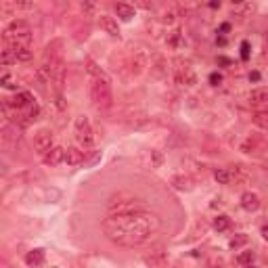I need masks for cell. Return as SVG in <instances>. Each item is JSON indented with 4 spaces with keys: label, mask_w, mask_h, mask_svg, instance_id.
<instances>
[{
    "label": "cell",
    "mask_w": 268,
    "mask_h": 268,
    "mask_svg": "<svg viewBox=\"0 0 268 268\" xmlns=\"http://www.w3.org/2000/svg\"><path fill=\"white\" fill-rule=\"evenodd\" d=\"M145 264L149 268H168V254L162 250H155L149 256H145Z\"/></svg>",
    "instance_id": "obj_9"
},
{
    "label": "cell",
    "mask_w": 268,
    "mask_h": 268,
    "mask_svg": "<svg viewBox=\"0 0 268 268\" xmlns=\"http://www.w3.org/2000/svg\"><path fill=\"white\" fill-rule=\"evenodd\" d=\"M53 143H55V137L49 128H40L34 134V149H36L38 155H42V158L53 149Z\"/></svg>",
    "instance_id": "obj_6"
},
{
    "label": "cell",
    "mask_w": 268,
    "mask_h": 268,
    "mask_svg": "<svg viewBox=\"0 0 268 268\" xmlns=\"http://www.w3.org/2000/svg\"><path fill=\"white\" fill-rule=\"evenodd\" d=\"M210 82H212V86H220V84H222V74L214 72V74L210 76Z\"/></svg>",
    "instance_id": "obj_28"
},
{
    "label": "cell",
    "mask_w": 268,
    "mask_h": 268,
    "mask_svg": "<svg viewBox=\"0 0 268 268\" xmlns=\"http://www.w3.org/2000/svg\"><path fill=\"white\" fill-rule=\"evenodd\" d=\"M3 86H5V88H17L15 80H13L9 74H5V76H3Z\"/></svg>",
    "instance_id": "obj_27"
},
{
    "label": "cell",
    "mask_w": 268,
    "mask_h": 268,
    "mask_svg": "<svg viewBox=\"0 0 268 268\" xmlns=\"http://www.w3.org/2000/svg\"><path fill=\"white\" fill-rule=\"evenodd\" d=\"M250 80H260V74H258V72H254V74H250Z\"/></svg>",
    "instance_id": "obj_32"
},
{
    "label": "cell",
    "mask_w": 268,
    "mask_h": 268,
    "mask_svg": "<svg viewBox=\"0 0 268 268\" xmlns=\"http://www.w3.org/2000/svg\"><path fill=\"white\" fill-rule=\"evenodd\" d=\"M82 11H95V5H91V3H82Z\"/></svg>",
    "instance_id": "obj_30"
},
{
    "label": "cell",
    "mask_w": 268,
    "mask_h": 268,
    "mask_svg": "<svg viewBox=\"0 0 268 268\" xmlns=\"http://www.w3.org/2000/svg\"><path fill=\"white\" fill-rule=\"evenodd\" d=\"M91 99L99 109H109L114 105V95H111L109 80H93L91 82Z\"/></svg>",
    "instance_id": "obj_4"
},
{
    "label": "cell",
    "mask_w": 268,
    "mask_h": 268,
    "mask_svg": "<svg viewBox=\"0 0 268 268\" xmlns=\"http://www.w3.org/2000/svg\"><path fill=\"white\" fill-rule=\"evenodd\" d=\"M44 260H47V254H44V250H32V252H28V256H26V264L28 266H32V268H38V266H42L44 264Z\"/></svg>",
    "instance_id": "obj_15"
},
{
    "label": "cell",
    "mask_w": 268,
    "mask_h": 268,
    "mask_svg": "<svg viewBox=\"0 0 268 268\" xmlns=\"http://www.w3.org/2000/svg\"><path fill=\"white\" fill-rule=\"evenodd\" d=\"M86 72L93 76V80H107L105 72L101 70V67H99L95 61H86Z\"/></svg>",
    "instance_id": "obj_19"
},
{
    "label": "cell",
    "mask_w": 268,
    "mask_h": 268,
    "mask_svg": "<svg viewBox=\"0 0 268 268\" xmlns=\"http://www.w3.org/2000/svg\"><path fill=\"white\" fill-rule=\"evenodd\" d=\"M42 162L47 164V166H59V164H65V149H63V147H53V149L42 158Z\"/></svg>",
    "instance_id": "obj_10"
},
{
    "label": "cell",
    "mask_w": 268,
    "mask_h": 268,
    "mask_svg": "<svg viewBox=\"0 0 268 268\" xmlns=\"http://www.w3.org/2000/svg\"><path fill=\"white\" fill-rule=\"evenodd\" d=\"M7 47V44H5ZM11 49V53H13V59L15 61H21V63H28V61H32V57H34V53L30 51V47H9Z\"/></svg>",
    "instance_id": "obj_16"
},
{
    "label": "cell",
    "mask_w": 268,
    "mask_h": 268,
    "mask_svg": "<svg viewBox=\"0 0 268 268\" xmlns=\"http://www.w3.org/2000/svg\"><path fill=\"white\" fill-rule=\"evenodd\" d=\"M245 243H248V235H245V233H237L233 239H231V248L233 250H237V248H241V245H245Z\"/></svg>",
    "instance_id": "obj_24"
},
{
    "label": "cell",
    "mask_w": 268,
    "mask_h": 268,
    "mask_svg": "<svg viewBox=\"0 0 268 268\" xmlns=\"http://www.w3.org/2000/svg\"><path fill=\"white\" fill-rule=\"evenodd\" d=\"M254 260H256V254H254V252H241V254L237 256V264H241V266H252Z\"/></svg>",
    "instance_id": "obj_22"
},
{
    "label": "cell",
    "mask_w": 268,
    "mask_h": 268,
    "mask_svg": "<svg viewBox=\"0 0 268 268\" xmlns=\"http://www.w3.org/2000/svg\"><path fill=\"white\" fill-rule=\"evenodd\" d=\"M11 107L15 109V111H24V109H28V107H32L36 101H34V97L30 95V93H26V91H21V93H17L11 101Z\"/></svg>",
    "instance_id": "obj_8"
},
{
    "label": "cell",
    "mask_w": 268,
    "mask_h": 268,
    "mask_svg": "<svg viewBox=\"0 0 268 268\" xmlns=\"http://www.w3.org/2000/svg\"><path fill=\"white\" fill-rule=\"evenodd\" d=\"M241 57H243V59H248V57H250V44H248V42H243V44H241Z\"/></svg>",
    "instance_id": "obj_29"
},
{
    "label": "cell",
    "mask_w": 268,
    "mask_h": 268,
    "mask_svg": "<svg viewBox=\"0 0 268 268\" xmlns=\"http://www.w3.org/2000/svg\"><path fill=\"white\" fill-rule=\"evenodd\" d=\"M241 208H243L245 212H256V210L260 208V197H258V193H252V191L243 193V195H241Z\"/></svg>",
    "instance_id": "obj_12"
},
{
    "label": "cell",
    "mask_w": 268,
    "mask_h": 268,
    "mask_svg": "<svg viewBox=\"0 0 268 268\" xmlns=\"http://www.w3.org/2000/svg\"><path fill=\"white\" fill-rule=\"evenodd\" d=\"M162 229V222L155 214L137 212V214H118L103 220V233L109 241L124 248L143 245L155 237Z\"/></svg>",
    "instance_id": "obj_1"
},
{
    "label": "cell",
    "mask_w": 268,
    "mask_h": 268,
    "mask_svg": "<svg viewBox=\"0 0 268 268\" xmlns=\"http://www.w3.org/2000/svg\"><path fill=\"white\" fill-rule=\"evenodd\" d=\"M116 13H118V17H120L122 21H130L137 11H134V7L126 5V3H120V5H116Z\"/></svg>",
    "instance_id": "obj_18"
},
{
    "label": "cell",
    "mask_w": 268,
    "mask_h": 268,
    "mask_svg": "<svg viewBox=\"0 0 268 268\" xmlns=\"http://www.w3.org/2000/svg\"><path fill=\"white\" fill-rule=\"evenodd\" d=\"M172 185L178 189V191H191V181L187 176H174L172 178Z\"/></svg>",
    "instance_id": "obj_21"
},
{
    "label": "cell",
    "mask_w": 268,
    "mask_h": 268,
    "mask_svg": "<svg viewBox=\"0 0 268 268\" xmlns=\"http://www.w3.org/2000/svg\"><path fill=\"white\" fill-rule=\"evenodd\" d=\"M254 124L260 126V128H266V130H268V109L258 111V114L254 116Z\"/></svg>",
    "instance_id": "obj_23"
},
{
    "label": "cell",
    "mask_w": 268,
    "mask_h": 268,
    "mask_svg": "<svg viewBox=\"0 0 268 268\" xmlns=\"http://www.w3.org/2000/svg\"><path fill=\"white\" fill-rule=\"evenodd\" d=\"M151 158H153V168H160L162 166V162H164V158H162V153L160 151H151Z\"/></svg>",
    "instance_id": "obj_26"
},
{
    "label": "cell",
    "mask_w": 268,
    "mask_h": 268,
    "mask_svg": "<svg viewBox=\"0 0 268 268\" xmlns=\"http://www.w3.org/2000/svg\"><path fill=\"white\" fill-rule=\"evenodd\" d=\"M214 229H216L218 233L229 231V229H231V218H229V216H218V218L214 220Z\"/></svg>",
    "instance_id": "obj_20"
},
{
    "label": "cell",
    "mask_w": 268,
    "mask_h": 268,
    "mask_svg": "<svg viewBox=\"0 0 268 268\" xmlns=\"http://www.w3.org/2000/svg\"><path fill=\"white\" fill-rule=\"evenodd\" d=\"M99 26L109 34V36H114V38H120V26H118V21L114 17H109V15H101L99 17Z\"/></svg>",
    "instance_id": "obj_11"
},
{
    "label": "cell",
    "mask_w": 268,
    "mask_h": 268,
    "mask_svg": "<svg viewBox=\"0 0 268 268\" xmlns=\"http://www.w3.org/2000/svg\"><path fill=\"white\" fill-rule=\"evenodd\" d=\"M176 82L183 84V86H195L197 84V76L193 72L191 65H181L176 67Z\"/></svg>",
    "instance_id": "obj_7"
},
{
    "label": "cell",
    "mask_w": 268,
    "mask_h": 268,
    "mask_svg": "<svg viewBox=\"0 0 268 268\" xmlns=\"http://www.w3.org/2000/svg\"><path fill=\"white\" fill-rule=\"evenodd\" d=\"M174 19H176V13L172 9H168V11L162 13V24H174Z\"/></svg>",
    "instance_id": "obj_25"
},
{
    "label": "cell",
    "mask_w": 268,
    "mask_h": 268,
    "mask_svg": "<svg viewBox=\"0 0 268 268\" xmlns=\"http://www.w3.org/2000/svg\"><path fill=\"white\" fill-rule=\"evenodd\" d=\"M212 268H216V266H212Z\"/></svg>",
    "instance_id": "obj_34"
},
{
    "label": "cell",
    "mask_w": 268,
    "mask_h": 268,
    "mask_svg": "<svg viewBox=\"0 0 268 268\" xmlns=\"http://www.w3.org/2000/svg\"><path fill=\"white\" fill-rule=\"evenodd\" d=\"M84 162V151H80L78 147H67L65 149V164L67 166H78Z\"/></svg>",
    "instance_id": "obj_13"
},
{
    "label": "cell",
    "mask_w": 268,
    "mask_h": 268,
    "mask_svg": "<svg viewBox=\"0 0 268 268\" xmlns=\"http://www.w3.org/2000/svg\"><path fill=\"white\" fill-rule=\"evenodd\" d=\"M248 268H254V266H248Z\"/></svg>",
    "instance_id": "obj_33"
},
{
    "label": "cell",
    "mask_w": 268,
    "mask_h": 268,
    "mask_svg": "<svg viewBox=\"0 0 268 268\" xmlns=\"http://www.w3.org/2000/svg\"><path fill=\"white\" fill-rule=\"evenodd\" d=\"M250 103L252 105H268V86L254 88L250 93Z\"/></svg>",
    "instance_id": "obj_14"
},
{
    "label": "cell",
    "mask_w": 268,
    "mask_h": 268,
    "mask_svg": "<svg viewBox=\"0 0 268 268\" xmlns=\"http://www.w3.org/2000/svg\"><path fill=\"white\" fill-rule=\"evenodd\" d=\"M260 233H262V239H264V241H268V225H264Z\"/></svg>",
    "instance_id": "obj_31"
},
{
    "label": "cell",
    "mask_w": 268,
    "mask_h": 268,
    "mask_svg": "<svg viewBox=\"0 0 268 268\" xmlns=\"http://www.w3.org/2000/svg\"><path fill=\"white\" fill-rule=\"evenodd\" d=\"M74 132L76 139L82 145V149H91L95 145V132H93V124L86 116H78L74 122Z\"/></svg>",
    "instance_id": "obj_5"
},
{
    "label": "cell",
    "mask_w": 268,
    "mask_h": 268,
    "mask_svg": "<svg viewBox=\"0 0 268 268\" xmlns=\"http://www.w3.org/2000/svg\"><path fill=\"white\" fill-rule=\"evenodd\" d=\"M214 178L218 181V185H231L235 181V174H233L231 168H220V170L214 172Z\"/></svg>",
    "instance_id": "obj_17"
},
{
    "label": "cell",
    "mask_w": 268,
    "mask_h": 268,
    "mask_svg": "<svg viewBox=\"0 0 268 268\" xmlns=\"http://www.w3.org/2000/svg\"><path fill=\"white\" fill-rule=\"evenodd\" d=\"M143 206H145L143 199L134 197V195H128V193H118V195H114V197H109V201H107V210H109L111 216L145 212Z\"/></svg>",
    "instance_id": "obj_2"
},
{
    "label": "cell",
    "mask_w": 268,
    "mask_h": 268,
    "mask_svg": "<svg viewBox=\"0 0 268 268\" xmlns=\"http://www.w3.org/2000/svg\"><path fill=\"white\" fill-rule=\"evenodd\" d=\"M3 38H5L7 47H28L32 42V30L24 19H17L5 30Z\"/></svg>",
    "instance_id": "obj_3"
}]
</instances>
